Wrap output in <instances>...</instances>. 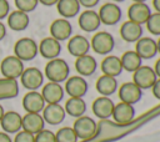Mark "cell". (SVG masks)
I'll use <instances>...</instances> for the list:
<instances>
[{
  "instance_id": "cell-37",
  "label": "cell",
  "mask_w": 160,
  "mask_h": 142,
  "mask_svg": "<svg viewBox=\"0 0 160 142\" xmlns=\"http://www.w3.org/2000/svg\"><path fill=\"white\" fill-rule=\"evenodd\" d=\"M9 10H10V6H9L8 0H0V20L8 16Z\"/></svg>"
},
{
  "instance_id": "cell-46",
  "label": "cell",
  "mask_w": 160,
  "mask_h": 142,
  "mask_svg": "<svg viewBox=\"0 0 160 142\" xmlns=\"http://www.w3.org/2000/svg\"><path fill=\"white\" fill-rule=\"evenodd\" d=\"M156 46H158V54H160V37H159V40L156 41Z\"/></svg>"
},
{
  "instance_id": "cell-27",
  "label": "cell",
  "mask_w": 160,
  "mask_h": 142,
  "mask_svg": "<svg viewBox=\"0 0 160 142\" xmlns=\"http://www.w3.org/2000/svg\"><path fill=\"white\" fill-rule=\"evenodd\" d=\"M95 88L101 96L109 97L118 90V80H116V77H112V76L101 75L96 80Z\"/></svg>"
},
{
  "instance_id": "cell-31",
  "label": "cell",
  "mask_w": 160,
  "mask_h": 142,
  "mask_svg": "<svg viewBox=\"0 0 160 142\" xmlns=\"http://www.w3.org/2000/svg\"><path fill=\"white\" fill-rule=\"evenodd\" d=\"M65 112L72 117H81L86 111V103L81 97H70L65 102Z\"/></svg>"
},
{
  "instance_id": "cell-42",
  "label": "cell",
  "mask_w": 160,
  "mask_h": 142,
  "mask_svg": "<svg viewBox=\"0 0 160 142\" xmlns=\"http://www.w3.org/2000/svg\"><path fill=\"white\" fill-rule=\"evenodd\" d=\"M154 71H155V73H156V76H158V78H160V59H158L156 60V62H155V65H154Z\"/></svg>"
},
{
  "instance_id": "cell-45",
  "label": "cell",
  "mask_w": 160,
  "mask_h": 142,
  "mask_svg": "<svg viewBox=\"0 0 160 142\" xmlns=\"http://www.w3.org/2000/svg\"><path fill=\"white\" fill-rule=\"evenodd\" d=\"M4 113H5V111H4L2 106L0 105V121H1V118H2V116H4Z\"/></svg>"
},
{
  "instance_id": "cell-5",
  "label": "cell",
  "mask_w": 160,
  "mask_h": 142,
  "mask_svg": "<svg viewBox=\"0 0 160 142\" xmlns=\"http://www.w3.org/2000/svg\"><path fill=\"white\" fill-rule=\"evenodd\" d=\"M158 76L152 67L141 65L136 71L132 72V82L141 90H149L154 86Z\"/></svg>"
},
{
  "instance_id": "cell-30",
  "label": "cell",
  "mask_w": 160,
  "mask_h": 142,
  "mask_svg": "<svg viewBox=\"0 0 160 142\" xmlns=\"http://www.w3.org/2000/svg\"><path fill=\"white\" fill-rule=\"evenodd\" d=\"M120 61H121V65H122V70H126L129 72L136 71L142 65V59L135 52V50L125 51L121 55Z\"/></svg>"
},
{
  "instance_id": "cell-11",
  "label": "cell",
  "mask_w": 160,
  "mask_h": 142,
  "mask_svg": "<svg viewBox=\"0 0 160 142\" xmlns=\"http://www.w3.org/2000/svg\"><path fill=\"white\" fill-rule=\"evenodd\" d=\"M111 117L119 126H126L129 125L134 117H135V108L132 105L125 103V102H119L118 105L114 106L112 115Z\"/></svg>"
},
{
  "instance_id": "cell-15",
  "label": "cell",
  "mask_w": 160,
  "mask_h": 142,
  "mask_svg": "<svg viewBox=\"0 0 160 142\" xmlns=\"http://www.w3.org/2000/svg\"><path fill=\"white\" fill-rule=\"evenodd\" d=\"M114 106H115V103L112 102V100L110 97L100 96V97H98V98L94 100L91 108H92L94 115L98 118H100V120H108L112 115Z\"/></svg>"
},
{
  "instance_id": "cell-40",
  "label": "cell",
  "mask_w": 160,
  "mask_h": 142,
  "mask_svg": "<svg viewBox=\"0 0 160 142\" xmlns=\"http://www.w3.org/2000/svg\"><path fill=\"white\" fill-rule=\"evenodd\" d=\"M0 142H12L6 132H0Z\"/></svg>"
},
{
  "instance_id": "cell-9",
  "label": "cell",
  "mask_w": 160,
  "mask_h": 142,
  "mask_svg": "<svg viewBox=\"0 0 160 142\" xmlns=\"http://www.w3.org/2000/svg\"><path fill=\"white\" fill-rule=\"evenodd\" d=\"M88 88H89V85H88L86 80L80 75H76V76L68 77V80L65 81L64 91L70 97H81L82 98L86 95Z\"/></svg>"
},
{
  "instance_id": "cell-6",
  "label": "cell",
  "mask_w": 160,
  "mask_h": 142,
  "mask_svg": "<svg viewBox=\"0 0 160 142\" xmlns=\"http://www.w3.org/2000/svg\"><path fill=\"white\" fill-rule=\"evenodd\" d=\"M0 70L5 78L15 80L21 76L24 71V62L20 59H18L15 55L6 56L0 64Z\"/></svg>"
},
{
  "instance_id": "cell-33",
  "label": "cell",
  "mask_w": 160,
  "mask_h": 142,
  "mask_svg": "<svg viewBox=\"0 0 160 142\" xmlns=\"http://www.w3.org/2000/svg\"><path fill=\"white\" fill-rule=\"evenodd\" d=\"M145 25L150 34L160 36V12H151Z\"/></svg>"
},
{
  "instance_id": "cell-24",
  "label": "cell",
  "mask_w": 160,
  "mask_h": 142,
  "mask_svg": "<svg viewBox=\"0 0 160 142\" xmlns=\"http://www.w3.org/2000/svg\"><path fill=\"white\" fill-rule=\"evenodd\" d=\"M45 121L40 113H26L21 118V128L29 133L36 135L41 130H44Z\"/></svg>"
},
{
  "instance_id": "cell-19",
  "label": "cell",
  "mask_w": 160,
  "mask_h": 142,
  "mask_svg": "<svg viewBox=\"0 0 160 142\" xmlns=\"http://www.w3.org/2000/svg\"><path fill=\"white\" fill-rule=\"evenodd\" d=\"M22 107L28 113H40L45 107V101L40 92L29 91L22 98Z\"/></svg>"
},
{
  "instance_id": "cell-12",
  "label": "cell",
  "mask_w": 160,
  "mask_h": 142,
  "mask_svg": "<svg viewBox=\"0 0 160 142\" xmlns=\"http://www.w3.org/2000/svg\"><path fill=\"white\" fill-rule=\"evenodd\" d=\"M50 35L58 41L69 40L72 35V26L68 19H56L50 25Z\"/></svg>"
},
{
  "instance_id": "cell-41",
  "label": "cell",
  "mask_w": 160,
  "mask_h": 142,
  "mask_svg": "<svg viewBox=\"0 0 160 142\" xmlns=\"http://www.w3.org/2000/svg\"><path fill=\"white\" fill-rule=\"evenodd\" d=\"M58 1H59V0H39V2L42 4V5H45V6H52V5H56Z\"/></svg>"
},
{
  "instance_id": "cell-4",
  "label": "cell",
  "mask_w": 160,
  "mask_h": 142,
  "mask_svg": "<svg viewBox=\"0 0 160 142\" xmlns=\"http://www.w3.org/2000/svg\"><path fill=\"white\" fill-rule=\"evenodd\" d=\"M38 52H39L38 44L35 42V40H32L30 37H22V39H19L15 42L14 54L22 62L24 61H30V60L35 59Z\"/></svg>"
},
{
  "instance_id": "cell-20",
  "label": "cell",
  "mask_w": 160,
  "mask_h": 142,
  "mask_svg": "<svg viewBox=\"0 0 160 142\" xmlns=\"http://www.w3.org/2000/svg\"><path fill=\"white\" fill-rule=\"evenodd\" d=\"M39 47V52L44 59L48 60H52L59 57L60 52H61V45L60 41L55 40L54 37H45L41 40L40 45H38Z\"/></svg>"
},
{
  "instance_id": "cell-38",
  "label": "cell",
  "mask_w": 160,
  "mask_h": 142,
  "mask_svg": "<svg viewBox=\"0 0 160 142\" xmlns=\"http://www.w3.org/2000/svg\"><path fill=\"white\" fill-rule=\"evenodd\" d=\"M78 1H79L80 6H82L85 9H94L100 2V0H78Z\"/></svg>"
},
{
  "instance_id": "cell-1",
  "label": "cell",
  "mask_w": 160,
  "mask_h": 142,
  "mask_svg": "<svg viewBox=\"0 0 160 142\" xmlns=\"http://www.w3.org/2000/svg\"><path fill=\"white\" fill-rule=\"evenodd\" d=\"M70 75V67L69 64L64 59H52L49 60L45 65V76L50 82L61 83L68 80Z\"/></svg>"
},
{
  "instance_id": "cell-8",
  "label": "cell",
  "mask_w": 160,
  "mask_h": 142,
  "mask_svg": "<svg viewBox=\"0 0 160 142\" xmlns=\"http://www.w3.org/2000/svg\"><path fill=\"white\" fill-rule=\"evenodd\" d=\"M21 83L29 91H36L42 86L44 82V73L36 67H28L24 69L20 76Z\"/></svg>"
},
{
  "instance_id": "cell-2",
  "label": "cell",
  "mask_w": 160,
  "mask_h": 142,
  "mask_svg": "<svg viewBox=\"0 0 160 142\" xmlns=\"http://www.w3.org/2000/svg\"><path fill=\"white\" fill-rule=\"evenodd\" d=\"M74 132L76 133L78 138L82 141H88L94 138L98 135V125L96 122L89 116L78 117L72 126Z\"/></svg>"
},
{
  "instance_id": "cell-43",
  "label": "cell",
  "mask_w": 160,
  "mask_h": 142,
  "mask_svg": "<svg viewBox=\"0 0 160 142\" xmlns=\"http://www.w3.org/2000/svg\"><path fill=\"white\" fill-rule=\"evenodd\" d=\"M5 35H6V27H5V25L0 21V40H2V39L5 37Z\"/></svg>"
},
{
  "instance_id": "cell-14",
  "label": "cell",
  "mask_w": 160,
  "mask_h": 142,
  "mask_svg": "<svg viewBox=\"0 0 160 142\" xmlns=\"http://www.w3.org/2000/svg\"><path fill=\"white\" fill-rule=\"evenodd\" d=\"M151 15V9L146 2H132L128 9V17L130 21L142 25Z\"/></svg>"
},
{
  "instance_id": "cell-22",
  "label": "cell",
  "mask_w": 160,
  "mask_h": 142,
  "mask_svg": "<svg viewBox=\"0 0 160 142\" xmlns=\"http://www.w3.org/2000/svg\"><path fill=\"white\" fill-rule=\"evenodd\" d=\"M96 69H98V61H96V59L94 56L88 54V55L76 57L75 70L80 76H82V77L91 76V75H94Z\"/></svg>"
},
{
  "instance_id": "cell-36",
  "label": "cell",
  "mask_w": 160,
  "mask_h": 142,
  "mask_svg": "<svg viewBox=\"0 0 160 142\" xmlns=\"http://www.w3.org/2000/svg\"><path fill=\"white\" fill-rule=\"evenodd\" d=\"M14 142H35V135L26 131H19L14 138Z\"/></svg>"
},
{
  "instance_id": "cell-18",
  "label": "cell",
  "mask_w": 160,
  "mask_h": 142,
  "mask_svg": "<svg viewBox=\"0 0 160 142\" xmlns=\"http://www.w3.org/2000/svg\"><path fill=\"white\" fill-rule=\"evenodd\" d=\"M65 110L60 103H48L42 110V118L49 125H60L65 118Z\"/></svg>"
},
{
  "instance_id": "cell-44",
  "label": "cell",
  "mask_w": 160,
  "mask_h": 142,
  "mask_svg": "<svg viewBox=\"0 0 160 142\" xmlns=\"http://www.w3.org/2000/svg\"><path fill=\"white\" fill-rule=\"evenodd\" d=\"M152 7L155 9V12H160V0H152Z\"/></svg>"
},
{
  "instance_id": "cell-17",
  "label": "cell",
  "mask_w": 160,
  "mask_h": 142,
  "mask_svg": "<svg viewBox=\"0 0 160 142\" xmlns=\"http://www.w3.org/2000/svg\"><path fill=\"white\" fill-rule=\"evenodd\" d=\"M135 52L142 60H150L158 55L156 41L151 37H140L135 42Z\"/></svg>"
},
{
  "instance_id": "cell-48",
  "label": "cell",
  "mask_w": 160,
  "mask_h": 142,
  "mask_svg": "<svg viewBox=\"0 0 160 142\" xmlns=\"http://www.w3.org/2000/svg\"><path fill=\"white\" fill-rule=\"evenodd\" d=\"M112 2H122V1H125V0H111Z\"/></svg>"
},
{
  "instance_id": "cell-25",
  "label": "cell",
  "mask_w": 160,
  "mask_h": 142,
  "mask_svg": "<svg viewBox=\"0 0 160 142\" xmlns=\"http://www.w3.org/2000/svg\"><path fill=\"white\" fill-rule=\"evenodd\" d=\"M100 69L102 71V75L118 77L122 72V65H121L120 57L115 55H106L100 64Z\"/></svg>"
},
{
  "instance_id": "cell-47",
  "label": "cell",
  "mask_w": 160,
  "mask_h": 142,
  "mask_svg": "<svg viewBox=\"0 0 160 142\" xmlns=\"http://www.w3.org/2000/svg\"><path fill=\"white\" fill-rule=\"evenodd\" d=\"M148 0H132V2H146Z\"/></svg>"
},
{
  "instance_id": "cell-21",
  "label": "cell",
  "mask_w": 160,
  "mask_h": 142,
  "mask_svg": "<svg viewBox=\"0 0 160 142\" xmlns=\"http://www.w3.org/2000/svg\"><path fill=\"white\" fill-rule=\"evenodd\" d=\"M64 87L56 82H48L41 90V96L45 103H60L64 98Z\"/></svg>"
},
{
  "instance_id": "cell-28",
  "label": "cell",
  "mask_w": 160,
  "mask_h": 142,
  "mask_svg": "<svg viewBox=\"0 0 160 142\" xmlns=\"http://www.w3.org/2000/svg\"><path fill=\"white\" fill-rule=\"evenodd\" d=\"M80 4L78 0H59L56 2L58 12L64 19H72L80 12Z\"/></svg>"
},
{
  "instance_id": "cell-16",
  "label": "cell",
  "mask_w": 160,
  "mask_h": 142,
  "mask_svg": "<svg viewBox=\"0 0 160 142\" xmlns=\"http://www.w3.org/2000/svg\"><path fill=\"white\" fill-rule=\"evenodd\" d=\"M90 50V41L82 35H74L68 41V51L74 57L88 55Z\"/></svg>"
},
{
  "instance_id": "cell-3",
  "label": "cell",
  "mask_w": 160,
  "mask_h": 142,
  "mask_svg": "<svg viewBox=\"0 0 160 142\" xmlns=\"http://www.w3.org/2000/svg\"><path fill=\"white\" fill-rule=\"evenodd\" d=\"M115 46L112 35L108 31H98L90 40V49L99 55H109Z\"/></svg>"
},
{
  "instance_id": "cell-32",
  "label": "cell",
  "mask_w": 160,
  "mask_h": 142,
  "mask_svg": "<svg viewBox=\"0 0 160 142\" xmlns=\"http://www.w3.org/2000/svg\"><path fill=\"white\" fill-rule=\"evenodd\" d=\"M56 142H78V136L74 132L72 127H61L55 133Z\"/></svg>"
},
{
  "instance_id": "cell-35",
  "label": "cell",
  "mask_w": 160,
  "mask_h": 142,
  "mask_svg": "<svg viewBox=\"0 0 160 142\" xmlns=\"http://www.w3.org/2000/svg\"><path fill=\"white\" fill-rule=\"evenodd\" d=\"M35 142H56L55 133L50 130H41L35 135Z\"/></svg>"
},
{
  "instance_id": "cell-26",
  "label": "cell",
  "mask_w": 160,
  "mask_h": 142,
  "mask_svg": "<svg viewBox=\"0 0 160 142\" xmlns=\"http://www.w3.org/2000/svg\"><path fill=\"white\" fill-rule=\"evenodd\" d=\"M21 116L15 111H8L4 113L0 125L6 133H18L21 130Z\"/></svg>"
},
{
  "instance_id": "cell-39",
  "label": "cell",
  "mask_w": 160,
  "mask_h": 142,
  "mask_svg": "<svg viewBox=\"0 0 160 142\" xmlns=\"http://www.w3.org/2000/svg\"><path fill=\"white\" fill-rule=\"evenodd\" d=\"M151 90H152V95H154L158 100H160V78H158V80L155 81V83H154V86L151 87Z\"/></svg>"
},
{
  "instance_id": "cell-7",
  "label": "cell",
  "mask_w": 160,
  "mask_h": 142,
  "mask_svg": "<svg viewBox=\"0 0 160 142\" xmlns=\"http://www.w3.org/2000/svg\"><path fill=\"white\" fill-rule=\"evenodd\" d=\"M98 14H99L101 24L108 25V26L116 25L120 21L121 16H122L121 9L116 2H105V4H102L100 6Z\"/></svg>"
},
{
  "instance_id": "cell-10",
  "label": "cell",
  "mask_w": 160,
  "mask_h": 142,
  "mask_svg": "<svg viewBox=\"0 0 160 142\" xmlns=\"http://www.w3.org/2000/svg\"><path fill=\"white\" fill-rule=\"evenodd\" d=\"M78 22L80 29L84 30L85 32H95L101 25L99 14L94 9H85L84 11H81Z\"/></svg>"
},
{
  "instance_id": "cell-29",
  "label": "cell",
  "mask_w": 160,
  "mask_h": 142,
  "mask_svg": "<svg viewBox=\"0 0 160 142\" xmlns=\"http://www.w3.org/2000/svg\"><path fill=\"white\" fill-rule=\"evenodd\" d=\"M29 15L20 10H15L8 16V25L14 31L25 30L29 25Z\"/></svg>"
},
{
  "instance_id": "cell-34",
  "label": "cell",
  "mask_w": 160,
  "mask_h": 142,
  "mask_svg": "<svg viewBox=\"0 0 160 142\" xmlns=\"http://www.w3.org/2000/svg\"><path fill=\"white\" fill-rule=\"evenodd\" d=\"M39 4V0H15V6L18 10L24 12H30L36 9Z\"/></svg>"
},
{
  "instance_id": "cell-13",
  "label": "cell",
  "mask_w": 160,
  "mask_h": 142,
  "mask_svg": "<svg viewBox=\"0 0 160 142\" xmlns=\"http://www.w3.org/2000/svg\"><path fill=\"white\" fill-rule=\"evenodd\" d=\"M119 88V98L121 102L134 105L141 100L142 90L139 88L134 82H124Z\"/></svg>"
},
{
  "instance_id": "cell-23",
  "label": "cell",
  "mask_w": 160,
  "mask_h": 142,
  "mask_svg": "<svg viewBox=\"0 0 160 142\" xmlns=\"http://www.w3.org/2000/svg\"><path fill=\"white\" fill-rule=\"evenodd\" d=\"M120 36L126 42H136L140 37H142V27L136 22L126 20L120 26Z\"/></svg>"
}]
</instances>
